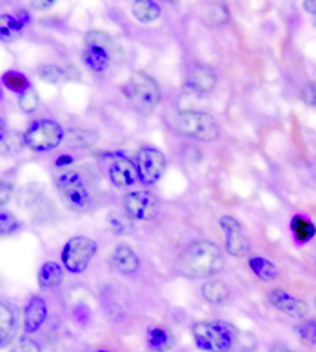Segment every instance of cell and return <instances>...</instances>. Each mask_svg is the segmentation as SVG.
<instances>
[{"instance_id":"6da1fadb","label":"cell","mask_w":316,"mask_h":352,"mask_svg":"<svg viewBox=\"0 0 316 352\" xmlns=\"http://www.w3.org/2000/svg\"><path fill=\"white\" fill-rule=\"evenodd\" d=\"M178 267L184 272V276L213 278L215 274L224 271L226 258L216 243L198 240L184 249L178 258Z\"/></svg>"},{"instance_id":"7a4b0ae2","label":"cell","mask_w":316,"mask_h":352,"mask_svg":"<svg viewBox=\"0 0 316 352\" xmlns=\"http://www.w3.org/2000/svg\"><path fill=\"white\" fill-rule=\"evenodd\" d=\"M238 331L224 320H204L193 325L195 345L204 352H229L235 345Z\"/></svg>"},{"instance_id":"3957f363","label":"cell","mask_w":316,"mask_h":352,"mask_svg":"<svg viewBox=\"0 0 316 352\" xmlns=\"http://www.w3.org/2000/svg\"><path fill=\"white\" fill-rule=\"evenodd\" d=\"M122 95L126 96L133 109L140 115H151L156 107L160 106L162 91L158 82L144 71L131 73L129 80L122 86Z\"/></svg>"},{"instance_id":"277c9868","label":"cell","mask_w":316,"mask_h":352,"mask_svg":"<svg viewBox=\"0 0 316 352\" xmlns=\"http://www.w3.org/2000/svg\"><path fill=\"white\" fill-rule=\"evenodd\" d=\"M116 51L115 41L104 31H89L85 35V47L82 60L93 75H102L109 69Z\"/></svg>"},{"instance_id":"5b68a950","label":"cell","mask_w":316,"mask_h":352,"mask_svg":"<svg viewBox=\"0 0 316 352\" xmlns=\"http://www.w3.org/2000/svg\"><path fill=\"white\" fill-rule=\"evenodd\" d=\"M173 126L180 135L198 142H215L220 136V127L215 116L202 111H182L175 116Z\"/></svg>"},{"instance_id":"8992f818","label":"cell","mask_w":316,"mask_h":352,"mask_svg":"<svg viewBox=\"0 0 316 352\" xmlns=\"http://www.w3.org/2000/svg\"><path fill=\"white\" fill-rule=\"evenodd\" d=\"M56 189L67 209L85 211L91 206V189L85 176L78 171H64L56 176Z\"/></svg>"},{"instance_id":"52a82bcc","label":"cell","mask_w":316,"mask_h":352,"mask_svg":"<svg viewBox=\"0 0 316 352\" xmlns=\"http://www.w3.org/2000/svg\"><path fill=\"white\" fill-rule=\"evenodd\" d=\"M62 135V127L55 120L41 118L30 122L24 131V140L31 151H50L61 144Z\"/></svg>"},{"instance_id":"ba28073f","label":"cell","mask_w":316,"mask_h":352,"mask_svg":"<svg viewBox=\"0 0 316 352\" xmlns=\"http://www.w3.org/2000/svg\"><path fill=\"white\" fill-rule=\"evenodd\" d=\"M96 252V242L91 238L75 236L65 243L62 251V263L70 272H84Z\"/></svg>"},{"instance_id":"9c48e42d","label":"cell","mask_w":316,"mask_h":352,"mask_svg":"<svg viewBox=\"0 0 316 352\" xmlns=\"http://www.w3.org/2000/svg\"><path fill=\"white\" fill-rule=\"evenodd\" d=\"M136 167H138L140 180L146 186H151L160 180L166 171V158L155 147H142L140 151L136 153Z\"/></svg>"},{"instance_id":"30bf717a","label":"cell","mask_w":316,"mask_h":352,"mask_svg":"<svg viewBox=\"0 0 316 352\" xmlns=\"http://www.w3.org/2000/svg\"><path fill=\"white\" fill-rule=\"evenodd\" d=\"M158 211V201L149 191H135L124 198V212L131 220H153Z\"/></svg>"},{"instance_id":"8fae6325","label":"cell","mask_w":316,"mask_h":352,"mask_svg":"<svg viewBox=\"0 0 316 352\" xmlns=\"http://www.w3.org/2000/svg\"><path fill=\"white\" fill-rule=\"evenodd\" d=\"M220 227L226 236V249L227 252L235 258L246 256L249 252V238H247L244 227L235 217H226L220 218Z\"/></svg>"},{"instance_id":"7c38bea8","label":"cell","mask_w":316,"mask_h":352,"mask_svg":"<svg viewBox=\"0 0 316 352\" xmlns=\"http://www.w3.org/2000/svg\"><path fill=\"white\" fill-rule=\"evenodd\" d=\"M267 300L276 311L284 312L287 316L298 318V320H304L307 316V303L300 298H296L291 292L275 289V291L267 292Z\"/></svg>"},{"instance_id":"4fadbf2b","label":"cell","mask_w":316,"mask_h":352,"mask_svg":"<svg viewBox=\"0 0 316 352\" xmlns=\"http://www.w3.org/2000/svg\"><path fill=\"white\" fill-rule=\"evenodd\" d=\"M216 86V73L211 67L196 64L187 71L186 76V89L196 95H207L215 89Z\"/></svg>"},{"instance_id":"5bb4252c","label":"cell","mask_w":316,"mask_h":352,"mask_svg":"<svg viewBox=\"0 0 316 352\" xmlns=\"http://www.w3.org/2000/svg\"><path fill=\"white\" fill-rule=\"evenodd\" d=\"M109 178L118 189H127L140 180L138 167L129 158H115L109 166Z\"/></svg>"},{"instance_id":"9a60e30c","label":"cell","mask_w":316,"mask_h":352,"mask_svg":"<svg viewBox=\"0 0 316 352\" xmlns=\"http://www.w3.org/2000/svg\"><path fill=\"white\" fill-rule=\"evenodd\" d=\"M48 318V307L41 296L30 298V302L24 309V332L31 334L42 327V323Z\"/></svg>"},{"instance_id":"2e32d148","label":"cell","mask_w":316,"mask_h":352,"mask_svg":"<svg viewBox=\"0 0 316 352\" xmlns=\"http://www.w3.org/2000/svg\"><path fill=\"white\" fill-rule=\"evenodd\" d=\"M147 347L153 352H169L175 349L176 338L167 327L162 325H151L146 332Z\"/></svg>"},{"instance_id":"e0dca14e","label":"cell","mask_w":316,"mask_h":352,"mask_svg":"<svg viewBox=\"0 0 316 352\" xmlns=\"http://www.w3.org/2000/svg\"><path fill=\"white\" fill-rule=\"evenodd\" d=\"M111 263L122 274H133L140 267V260L136 256V252L127 243H120L115 247V251L111 254Z\"/></svg>"},{"instance_id":"ac0fdd59","label":"cell","mask_w":316,"mask_h":352,"mask_svg":"<svg viewBox=\"0 0 316 352\" xmlns=\"http://www.w3.org/2000/svg\"><path fill=\"white\" fill-rule=\"evenodd\" d=\"M62 283V269L59 263L45 262L44 265L39 269V285L45 291H53Z\"/></svg>"},{"instance_id":"d6986e66","label":"cell","mask_w":316,"mask_h":352,"mask_svg":"<svg viewBox=\"0 0 316 352\" xmlns=\"http://www.w3.org/2000/svg\"><path fill=\"white\" fill-rule=\"evenodd\" d=\"M131 11H133L136 21L142 22V24L158 21V16H160V6L156 2H151V0H136V2H133Z\"/></svg>"},{"instance_id":"ffe728a7","label":"cell","mask_w":316,"mask_h":352,"mask_svg":"<svg viewBox=\"0 0 316 352\" xmlns=\"http://www.w3.org/2000/svg\"><path fill=\"white\" fill-rule=\"evenodd\" d=\"M202 296H204L206 302L213 303V305H222L229 298V289L222 282H218V280H207L202 285Z\"/></svg>"},{"instance_id":"44dd1931","label":"cell","mask_w":316,"mask_h":352,"mask_svg":"<svg viewBox=\"0 0 316 352\" xmlns=\"http://www.w3.org/2000/svg\"><path fill=\"white\" fill-rule=\"evenodd\" d=\"M249 267H251V271L255 272L256 276L264 280V282H275L276 278H278V269L273 262L266 260V258L262 256H251L249 258Z\"/></svg>"},{"instance_id":"7402d4cb","label":"cell","mask_w":316,"mask_h":352,"mask_svg":"<svg viewBox=\"0 0 316 352\" xmlns=\"http://www.w3.org/2000/svg\"><path fill=\"white\" fill-rule=\"evenodd\" d=\"M13 329H15V312L8 303H2L0 305V338H2L0 342H2V349L8 347Z\"/></svg>"},{"instance_id":"603a6c76","label":"cell","mask_w":316,"mask_h":352,"mask_svg":"<svg viewBox=\"0 0 316 352\" xmlns=\"http://www.w3.org/2000/svg\"><path fill=\"white\" fill-rule=\"evenodd\" d=\"M291 229H293V234H295L298 242H309V240L315 236V232H316L315 226H313L311 221L304 217L293 218Z\"/></svg>"},{"instance_id":"cb8c5ba5","label":"cell","mask_w":316,"mask_h":352,"mask_svg":"<svg viewBox=\"0 0 316 352\" xmlns=\"http://www.w3.org/2000/svg\"><path fill=\"white\" fill-rule=\"evenodd\" d=\"M21 229L22 223L17 220L13 214H10V212H2V217H0V232H2V236H13V234H17Z\"/></svg>"},{"instance_id":"d4e9b609","label":"cell","mask_w":316,"mask_h":352,"mask_svg":"<svg viewBox=\"0 0 316 352\" xmlns=\"http://www.w3.org/2000/svg\"><path fill=\"white\" fill-rule=\"evenodd\" d=\"M39 75H41L42 80L48 82V84H59V82L62 80L64 73H62L59 66L48 64V66H42L41 69H39Z\"/></svg>"},{"instance_id":"484cf974","label":"cell","mask_w":316,"mask_h":352,"mask_svg":"<svg viewBox=\"0 0 316 352\" xmlns=\"http://www.w3.org/2000/svg\"><path fill=\"white\" fill-rule=\"evenodd\" d=\"M298 334L306 343L309 345H316V320H307L302 325H298Z\"/></svg>"},{"instance_id":"4316f807","label":"cell","mask_w":316,"mask_h":352,"mask_svg":"<svg viewBox=\"0 0 316 352\" xmlns=\"http://www.w3.org/2000/svg\"><path fill=\"white\" fill-rule=\"evenodd\" d=\"M24 146V135H21V133H8L4 136V147L8 153H19Z\"/></svg>"},{"instance_id":"83f0119b","label":"cell","mask_w":316,"mask_h":352,"mask_svg":"<svg viewBox=\"0 0 316 352\" xmlns=\"http://www.w3.org/2000/svg\"><path fill=\"white\" fill-rule=\"evenodd\" d=\"M19 106L24 113H33L39 107V95L35 91H25L24 95L21 96V100H19Z\"/></svg>"},{"instance_id":"f1b7e54d","label":"cell","mask_w":316,"mask_h":352,"mask_svg":"<svg viewBox=\"0 0 316 352\" xmlns=\"http://www.w3.org/2000/svg\"><path fill=\"white\" fill-rule=\"evenodd\" d=\"M4 84L10 87L11 91H19V93L28 87V80H25L22 75H19V73H8V75L4 76Z\"/></svg>"},{"instance_id":"f546056e","label":"cell","mask_w":316,"mask_h":352,"mask_svg":"<svg viewBox=\"0 0 316 352\" xmlns=\"http://www.w3.org/2000/svg\"><path fill=\"white\" fill-rule=\"evenodd\" d=\"M302 102L309 107H315L316 109V82H307L306 86L302 87L300 91Z\"/></svg>"},{"instance_id":"4dcf8cb0","label":"cell","mask_w":316,"mask_h":352,"mask_svg":"<svg viewBox=\"0 0 316 352\" xmlns=\"http://www.w3.org/2000/svg\"><path fill=\"white\" fill-rule=\"evenodd\" d=\"M10 352H41V347L30 338H21V340H17Z\"/></svg>"},{"instance_id":"1f68e13d","label":"cell","mask_w":316,"mask_h":352,"mask_svg":"<svg viewBox=\"0 0 316 352\" xmlns=\"http://www.w3.org/2000/svg\"><path fill=\"white\" fill-rule=\"evenodd\" d=\"M11 198H13V182L2 178V182H0V204L8 206Z\"/></svg>"},{"instance_id":"d6a6232c","label":"cell","mask_w":316,"mask_h":352,"mask_svg":"<svg viewBox=\"0 0 316 352\" xmlns=\"http://www.w3.org/2000/svg\"><path fill=\"white\" fill-rule=\"evenodd\" d=\"M56 2L55 0H33L31 2V8L36 11H44V10H50V8H53Z\"/></svg>"},{"instance_id":"836d02e7","label":"cell","mask_w":316,"mask_h":352,"mask_svg":"<svg viewBox=\"0 0 316 352\" xmlns=\"http://www.w3.org/2000/svg\"><path fill=\"white\" fill-rule=\"evenodd\" d=\"M65 78L67 80H73V82H81V71H78V67L76 66H70L67 69H65Z\"/></svg>"},{"instance_id":"e575fe53","label":"cell","mask_w":316,"mask_h":352,"mask_svg":"<svg viewBox=\"0 0 316 352\" xmlns=\"http://www.w3.org/2000/svg\"><path fill=\"white\" fill-rule=\"evenodd\" d=\"M302 4L306 8V11H309L311 15H316V0H304Z\"/></svg>"},{"instance_id":"d590c367","label":"cell","mask_w":316,"mask_h":352,"mask_svg":"<svg viewBox=\"0 0 316 352\" xmlns=\"http://www.w3.org/2000/svg\"><path fill=\"white\" fill-rule=\"evenodd\" d=\"M269 352H295V351L287 347V345H282V343H275V345L269 349Z\"/></svg>"},{"instance_id":"8d00e7d4","label":"cell","mask_w":316,"mask_h":352,"mask_svg":"<svg viewBox=\"0 0 316 352\" xmlns=\"http://www.w3.org/2000/svg\"><path fill=\"white\" fill-rule=\"evenodd\" d=\"M93 352H111V351H105V349H96V351H93Z\"/></svg>"},{"instance_id":"74e56055","label":"cell","mask_w":316,"mask_h":352,"mask_svg":"<svg viewBox=\"0 0 316 352\" xmlns=\"http://www.w3.org/2000/svg\"><path fill=\"white\" fill-rule=\"evenodd\" d=\"M247 352H256V351H255V349H251V351H247Z\"/></svg>"},{"instance_id":"f35d334b","label":"cell","mask_w":316,"mask_h":352,"mask_svg":"<svg viewBox=\"0 0 316 352\" xmlns=\"http://www.w3.org/2000/svg\"><path fill=\"white\" fill-rule=\"evenodd\" d=\"M315 305H316V300H315Z\"/></svg>"}]
</instances>
